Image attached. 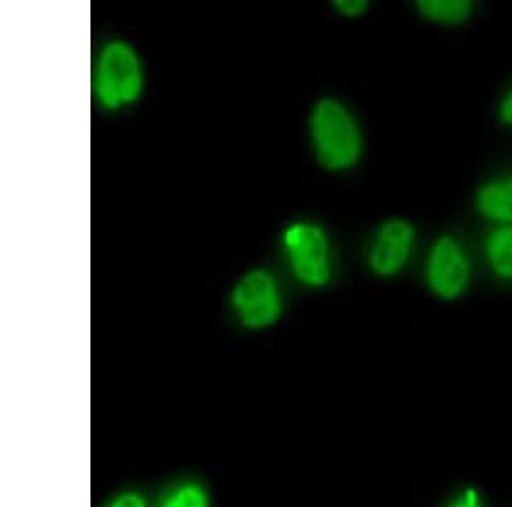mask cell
<instances>
[{"mask_svg":"<svg viewBox=\"0 0 512 507\" xmlns=\"http://www.w3.org/2000/svg\"><path fill=\"white\" fill-rule=\"evenodd\" d=\"M309 129L316 158L326 169L345 171L354 168L361 159V130L340 101L321 100L311 113Z\"/></svg>","mask_w":512,"mask_h":507,"instance_id":"cell-1","label":"cell"},{"mask_svg":"<svg viewBox=\"0 0 512 507\" xmlns=\"http://www.w3.org/2000/svg\"><path fill=\"white\" fill-rule=\"evenodd\" d=\"M499 118L504 125L512 127V88L509 93L504 96V100L501 101L499 106Z\"/></svg>","mask_w":512,"mask_h":507,"instance_id":"cell-12","label":"cell"},{"mask_svg":"<svg viewBox=\"0 0 512 507\" xmlns=\"http://www.w3.org/2000/svg\"><path fill=\"white\" fill-rule=\"evenodd\" d=\"M233 306L246 328L274 325L282 313V301L272 274L263 269L248 272L234 287Z\"/></svg>","mask_w":512,"mask_h":507,"instance_id":"cell-4","label":"cell"},{"mask_svg":"<svg viewBox=\"0 0 512 507\" xmlns=\"http://www.w3.org/2000/svg\"><path fill=\"white\" fill-rule=\"evenodd\" d=\"M425 279L437 298H460L470 282V263L458 239L444 234L432 245L427 258Z\"/></svg>","mask_w":512,"mask_h":507,"instance_id":"cell-5","label":"cell"},{"mask_svg":"<svg viewBox=\"0 0 512 507\" xmlns=\"http://www.w3.org/2000/svg\"><path fill=\"white\" fill-rule=\"evenodd\" d=\"M282 245L292 272L304 286L323 287L330 282V243L325 229L313 222H294L284 231Z\"/></svg>","mask_w":512,"mask_h":507,"instance_id":"cell-3","label":"cell"},{"mask_svg":"<svg viewBox=\"0 0 512 507\" xmlns=\"http://www.w3.org/2000/svg\"><path fill=\"white\" fill-rule=\"evenodd\" d=\"M477 209L492 221L512 222V175L485 183L477 193Z\"/></svg>","mask_w":512,"mask_h":507,"instance_id":"cell-7","label":"cell"},{"mask_svg":"<svg viewBox=\"0 0 512 507\" xmlns=\"http://www.w3.org/2000/svg\"><path fill=\"white\" fill-rule=\"evenodd\" d=\"M449 507H482L480 506V499H478L477 490L468 489L465 494L458 499V501L453 502Z\"/></svg>","mask_w":512,"mask_h":507,"instance_id":"cell-14","label":"cell"},{"mask_svg":"<svg viewBox=\"0 0 512 507\" xmlns=\"http://www.w3.org/2000/svg\"><path fill=\"white\" fill-rule=\"evenodd\" d=\"M163 507H207V497L197 485H185L176 490Z\"/></svg>","mask_w":512,"mask_h":507,"instance_id":"cell-10","label":"cell"},{"mask_svg":"<svg viewBox=\"0 0 512 507\" xmlns=\"http://www.w3.org/2000/svg\"><path fill=\"white\" fill-rule=\"evenodd\" d=\"M110 507H146V501L137 494H123Z\"/></svg>","mask_w":512,"mask_h":507,"instance_id":"cell-13","label":"cell"},{"mask_svg":"<svg viewBox=\"0 0 512 507\" xmlns=\"http://www.w3.org/2000/svg\"><path fill=\"white\" fill-rule=\"evenodd\" d=\"M485 253L492 272L501 279L512 280V226L497 229L490 234Z\"/></svg>","mask_w":512,"mask_h":507,"instance_id":"cell-9","label":"cell"},{"mask_svg":"<svg viewBox=\"0 0 512 507\" xmlns=\"http://www.w3.org/2000/svg\"><path fill=\"white\" fill-rule=\"evenodd\" d=\"M414 224L407 219H388L374 234L373 245L369 250V267L379 277H395L400 274L414 250Z\"/></svg>","mask_w":512,"mask_h":507,"instance_id":"cell-6","label":"cell"},{"mask_svg":"<svg viewBox=\"0 0 512 507\" xmlns=\"http://www.w3.org/2000/svg\"><path fill=\"white\" fill-rule=\"evenodd\" d=\"M144 86L142 67L134 48L123 41H111L99 55L94 91L99 103L118 110L139 100Z\"/></svg>","mask_w":512,"mask_h":507,"instance_id":"cell-2","label":"cell"},{"mask_svg":"<svg viewBox=\"0 0 512 507\" xmlns=\"http://www.w3.org/2000/svg\"><path fill=\"white\" fill-rule=\"evenodd\" d=\"M333 6L342 16L359 18L369 9V2H366V0H335Z\"/></svg>","mask_w":512,"mask_h":507,"instance_id":"cell-11","label":"cell"},{"mask_svg":"<svg viewBox=\"0 0 512 507\" xmlns=\"http://www.w3.org/2000/svg\"><path fill=\"white\" fill-rule=\"evenodd\" d=\"M415 7L422 18L443 26L465 24L473 12L470 0H419Z\"/></svg>","mask_w":512,"mask_h":507,"instance_id":"cell-8","label":"cell"}]
</instances>
